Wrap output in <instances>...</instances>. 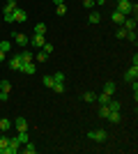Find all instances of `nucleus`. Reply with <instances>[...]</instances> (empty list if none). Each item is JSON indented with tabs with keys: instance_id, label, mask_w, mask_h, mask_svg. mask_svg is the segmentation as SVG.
<instances>
[{
	"instance_id": "nucleus-9",
	"label": "nucleus",
	"mask_w": 138,
	"mask_h": 154,
	"mask_svg": "<svg viewBox=\"0 0 138 154\" xmlns=\"http://www.w3.org/2000/svg\"><path fill=\"white\" fill-rule=\"evenodd\" d=\"M14 127L19 129V131H28V120L23 115H19L16 120H14Z\"/></svg>"
},
{
	"instance_id": "nucleus-20",
	"label": "nucleus",
	"mask_w": 138,
	"mask_h": 154,
	"mask_svg": "<svg viewBox=\"0 0 138 154\" xmlns=\"http://www.w3.org/2000/svg\"><path fill=\"white\" fill-rule=\"evenodd\" d=\"M83 101H87V103H92V101H97V94H94V92H83Z\"/></svg>"
},
{
	"instance_id": "nucleus-26",
	"label": "nucleus",
	"mask_w": 138,
	"mask_h": 154,
	"mask_svg": "<svg viewBox=\"0 0 138 154\" xmlns=\"http://www.w3.org/2000/svg\"><path fill=\"white\" fill-rule=\"evenodd\" d=\"M35 35H46V23H37L35 26Z\"/></svg>"
},
{
	"instance_id": "nucleus-3",
	"label": "nucleus",
	"mask_w": 138,
	"mask_h": 154,
	"mask_svg": "<svg viewBox=\"0 0 138 154\" xmlns=\"http://www.w3.org/2000/svg\"><path fill=\"white\" fill-rule=\"evenodd\" d=\"M12 37H14V44H16V46H23V48H26V46L30 44V37H26L23 32H14Z\"/></svg>"
},
{
	"instance_id": "nucleus-36",
	"label": "nucleus",
	"mask_w": 138,
	"mask_h": 154,
	"mask_svg": "<svg viewBox=\"0 0 138 154\" xmlns=\"http://www.w3.org/2000/svg\"><path fill=\"white\" fill-rule=\"evenodd\" d=\"M5 55H7L5 51H0V62H2V60H5Z\"/></svg>"
},
{
	"instance_id": "nucleus-22",
	"label": "nucleus",
	"mask_w": 138,
	"mask_h": 154,
	"mask_svg": "<svg viewBox=\"0 0 138 154\" xmlns=\"http://www.w3.org/2000/svg\"><path fill=\"white\" fill-rule=\"evenodd\" d=\"M9 48H12V42H9V39H2V42H0V51L9 53Z\"/></svg>"
},
{
	"instance_id": "nucleus-10",
	"label": "nucleus",
	"mask_w": 138,
	"mask_h": 154,
	"mask_svg": "<svg viewBox=\"0 0 138 154\" xmlns=\"http://www.w3.org/2000/svg\"><path fill=\"white\" fill-rule=\"evenodd\" d=\"M111 19H113V23H115V26H122V23H124V14L122 12H118V9H113V14H111Z\"/></svg>"
},
{
	"instance_id": "nucleus-30",
	"label": "nucleus",
	"mask_w": 138,
	"mask_h": 154,
	"mask_svg": "<svg viewBox=\"0 0 138 154\" xmlns=\"http://www.w3.org/2000/svg\"><path fill=\"white\" fill-rule=\"evenodd\" d=\"M97 101H99V103H108V101H111V97L101 92V94H97Z\"/></svg>"
},
{
	"instance_id": "nucleus-12",
	"label": "nucleus",
	"mask_w": 138,
	"mask_h": 154,
	"mask_svg": "<svg viewBox=\"0 0 138 154\" xmlns=\"http://www.w3.org/2000/svg\"><path fill=\"white\" fill-rule=\"evenodd\" d=\"M108 113H111L108 103H99V110H97V115L101 117V120H106V117H108Z\"/></svg>"
},
{
	"instance_id": "nucleus-8",
	"label": "nucleus",
	"mask_w": 138,
	"mask_h": 154,
	"mask_svg": "<svg viewBox=\"0 0 138 154\" xmlns=\"http://www.w3.org/2000/svg\"><path fill=\"white\" fill-rule=\"evenodd\" d=\"M30 44H32L35 48H41V46L46 44V37L44 35H35V37H30Z\"/></svg>"
},
{
	"instance_id": "nucleus-13",
	"label": "nucleus",
	"mask_w": 138,
	"mask_h": 154,
	"mask_svg": "<svg viewBox=\"0 0 138 154\" xmlns=\"http://www.w3.org/2000/svg\"><path fill=\"white\" fill-rule=\"evenodd\" d=\"M21 149H23L26 154H35V152H37V145L28 140V143H23V145H21Z\"/></svg>"
},
{
	"instance_id": "nucleus-2",
	"label": "nucleus",
	"mask_w": 138,
	"mask_h": 154,
	"mask_svg": "<svg viewBox=\"0 0 138 154\" xmlns=\"http://www.w3.org/2000/svg\"><path fill=\"white\" fill-rule=\"evenodd\" d=\"M12 19H14V23H26L28 21V12L21 9V7H16V9L12 12Z\"/></svg>"
},
{
	"instance_id": "nucleus-24",
	"label": "nucleus",
	"mask_w": 138,
	"mask_h": 154,
	"mask_svg": "<svg viewBox=\"0 0 138 154\" xmlns=\"http://www.w3.org/2000/svg\"><path fill=\"white\" fill-rule=\"evenodd\" d=\"M9 127H12V122H9L7 117H0V131H7Z\"/></svg>"
},
{
	"instance_id": "nucleus-15",
	"label": "nucleus",
	"mask_w": 138,
	"mask_h": 154,
	"mask_svg": "<svg viewBox=\"0 0 138 154\" xmlns=\"http://www.w3.org/2000/svg\"><path fill=\"white\" fill-rule=\"evenodd\" d=\"M104 94H108V97L115 94V83H113V81H106V85H104Z\"/></svg>"
},
{
	"instance_id": "nucleus-33",
	"label": "nucleus",
	"mask_w": 138,
	"mask_h": 154,
	"mask_svg": "<svg viewBox=\"0 0 138 154\" xmlns=\"http://www.w3.org/2000/svg\"><path fill=\"white\" fill-rule=\"evenodd\" d=\"M115 37H118V39H127V30H124V28H120V30L115 32Z\"/></svg>"
},
{
	"instance_id": "nucleus-29",
	"label": "nucleus",
	"mask_w": 138,
	"mask_h": 154,
	"mask_svg": "<svg viewBox=\"0 0 138 154\" xmlns=\"http://www.w3.org/2000/svg\"><path fill=\"white\" fill-rule=\"evenodd\" d=\"M108 108H111V110H120V101L111 97V101H108Z\"/></svg>"
},
{
	"instance_id": "nucleus-21",
	"label": "nucleus",
	"mask_w": 138,
	"mask_h": 154,
	"mask_svg": "<svg viewBox=\"0 0 138 154\" xmlns=\"http://www.w3.org/2000/svg\"><path fill=\"white\" fill-rule=\"evenodd\" d=\"M16 140H19L21 145H23V143H28V140H30V136H28V131H19V134H16Z\"/></svg>"
},
{
	"instance_id": "nucleus-7",
	"label": "nucleus",
	"mask_w": 138,
	"mask_h": 154,
	"mask_svg": "<svg viewBox=\"0 0 138 154\" xmlns=\"http://www.w3.org/2000/svg\"><path fill=\"white\" fill-rule=\"evenodd\" d=\"M136 23H138V21H136V16H127V19H124V23H122V28H124L127 32H131V30H136Z\"/></svg>"
},
{
	"instance_id": "nucleus-5",
	"label": "nucleus",
	"mask_w": 138,
	"mask_h": 154,
	"mask_svg": "<svg viewBox=\"0 0 138 154\" xmlns=\"http://www.w3.org/2000/svg\"><path fill=\"white\" fill-rule=\"evenodd\" d=\"M21 74H35L37 71V62H21Z\"/></svg>"
},
{
	"instance_id": "nucleus-11",
	"label": "nucleus",
	"mask_w": 138,
	"mask_h": 154,
	"mask_svg": "<svg viewBox=\"0 0 138 154\" xmlns=\"http://www.w3.org/2000/svg\"><path fill=\"white\" fill-rule=\"evenodd\" d=\"M21 62H23V60H21V55H12V58H9V69L19 71V69H21Z\"/></svg>"
},
{
	"instance_id": "nucleus-23",
	"label": "nucleus",
	"mask_w": 138,
	"mask_h": 154,
	"mask_svg": "<svg viewBox=\"0 0 138 154\" xmlns=\"http://www.w3.org/2000/svg\"><path fill=\"white\" fill-rule=\"evenodd\" d=\"M9 90H12V83H9V81H0V92H7V94H9Z\"/></svg>"
},
{
	"instance_id": "nucleus-17",
	"label": "nucleus",
	"mask_w": 138,
	"mask_h": 154,
	"mask_svg": "<svg viewBox=\"0 0 138 154\" xmlns=\"http://www.w3.org/2000/svg\"><path fill=\"white\" fill-rule=\"evenodd\" d=\"M16 7H19V2H16V0H7V2H5V14H12Z\"/></svg>"
},
{
	"instance_id": "nucleus-4",
	"label": "nucleus",
	"mask_w": 138,
	"mask_h": 154,
	"mask_svg": "<svg viewBox=\"0 0 138 154\" xmlns=\"http://www.w3.org/2000/svg\"><path fill=\"white\" fill-rule=\"evenodd\" d=\"M16 152H21V143L16 140V136H14V138H9V145H7L5 154H16Z\"/></svg>"
},
{
	"instance_id": "nucleus-16",
	"label": "nucleus",
	"mask_w": 138,
	"mask_h": 154,
	"mask_svg": "<svg viewBox=\"0 0 138 154\" xmlns=\"http://www.w3.org/2000/svg\"><path fill=\"white\" fill-rule=\"evenodd\" d=\"M46 60H48V55H46V53L41 51V48H39L37 53H35V62H37V64H44Z\"/></svg>"
},
{
	"instance_id": "nucleus-38",
	"label": "nucleus",
	"mask_w": 138,
	"mask_h": 154,
	"mask_svg": "<svg viewBox=\"0 0 138 154\" xmlns=\"http://www.w3.org/2000/svg\"><path fill=\"white\" fill-rule=\"evenodd\" d=\"M104 2H108V0H97V5H104Z\"/></svg>"
},
{
	"instance_id": "nucleus-25",
	"label": "nucleus",
	"mask_w": 138,
	"mask_h": 154,
	"mask_svg": "<svg viewBox=\"0 0 138 154\" xmlns=\"http://www.w3.org/2000/svg\"><path fill=\"white\" fill-rule=\"evenodd\" d=\"M55 14H58V16H65L67 14V5L65 2H62V5H55Z\"/></svg>"
},
{
	"instance_id": "nucleus-27",
	"label": "nucleus",
	"mask_w": 138,
	"mask_h": 154,
	"mask_svg": "<svg viewBox=\"0 0 138 154\" xmlns=\"http://www.w3.org/2000/svg\"><path fill=\"white\" fill-rule=\"evenodd\" d=\"M51 90H53V92H58V94H62V92H65V83H53Z\"/></svg>"
},
{
	"instance_id": "nucleus-28",
	"label": "nucleus",
	"mask_w": 138,
	"mask_h": 154,
	"mask_svg": "<svg viewBox=\"0 0 138 154\" xmlns=\"http://www.w3.org/2000/svg\"><path fill=\"white\" fill-rule=\"evenodd\" d=\"M41 81H44V85H46V88H48V90H51V88H53V83H55L51 74H48V76H44V78H41Z\"/></svg>"
},
{
	"instance_id": "nucleus-1",
	"label": "nucleus",
	"mask_w": 138,
	"mask_h": 154,
	"mask_svg": "<svg viewBox=\"0 0 138 154\" xmlns=\"http://www.w3.org/2000/svg\"><path fill=\"white\" fill-rule=\"evenodd\" d=\"M87 138H90V140H97V143H104L106 138H108V134H106L104 129H92V131H87Z\"/></svg>"
},
{
	"instance_id": "nucleus-37",
	"label": "nucleus",
	"mask_w": 138,
	"mask_h": 154,
	"mask_svg": "<svg viewBox=\"0 0 138 154\" xmlns=\"http://www.w3.org/2000/svg\"><path fill=\"white\" fill-rule=\"evenodd\" d=\"M62 2H65V0H53V5H62Z\"/></svg>"
},
{
	"instance_id": "nucleus-19",
	"label": "nucleus",
	"mask_w": 138,
	"mask_h": 154,
	"mask_svg": "<svg viewBox=\"0 0 138 154\" xmlns=\"http://www.w3.org/2000/svg\"><path fill=\"white\" fill-rule=\"evenodd\" d=\"M19 55H21L23 62H35V53H30V51H21Z\"/></svg>"
},
{
	"instance_id": "nucleus-35",
	"label": "nucleus",
	"mask_w": 138,
	"mask_h": 154,
	"mask_svg": "<svg viewBox=\"0 0 138 154\" xmlns=\"http://www.w3.org/2000/svg\"><path fill=\"white\" fill-rule=\"evenodd\" d=\"M83 5H85L87 9H92V7H94V0H83Z\"/></svg>"
},
{
	"instance_id": "nucleus-31",
	"label": "nucleus",
	"mask_w": 138,
	"mask_h": 154,
	"mask_svg": "<svg viewBox=\"0 0 138 154\" xmlns=\"http://www.w3.org/2000/svg\"><path fill=\"white\" fill-rule=\"evenodd\" d=\"M41 51H44L46 55H51V53H53V44H48V42H46V44L41 46Z\"/></svg>"
},
{
	"instance_id": "nucleus-39",
	"label": "nucleus",
	"mask_w": 138,
	"mask_h": 154,
	"mask_svg": "<svg viewBox=\"0 0 138 154\" xmlns=\"http://www.w3.org/2000/svg\"><path fill=\"white\" fill-rule=\"evenodd\" d=\"M0 154H5V152H2V147H0Z\"/></svg>"
},
{
	"instance_id": "nucleus-14",
	"label": "nucleus",
	"mask_w": 138,
	"mask_h": 154,
	"mask_svg": "<svg viewBox=\"0 0 138 154\" xmlns=\"http://www.w3.org/2000/svg\"><path fill=\"white\" fill-rule=\"evenodd\" d=\"M106 120H108V122H113V124H118L120 120H122V115H120V110H111V113H108V117H106Z\"/></svg>"
},
{
	"instance_id": "nucleus-18",
	"label": "nucleus",
	"mask_w": 138,
	"mask_h": 154,
	"mask_svg": "<svg viewBox=\"0 0 138 154\" xmlns=\"http://www.w3.org/2000/svg\"><path fill=\"white\" fill-rule=\"evenodd\" d=\"M99 21H101V14H99V12H90V16H87V23H92V26H97Z\"/></svg>"
},
{
	"instance_id": "nucleus-6",
	"label": "nucleus",
	"mask_w": 138,
	"mask_h": 154,
	"mask_svg": "<svg viewBox=\"0 0 138 154\" xmlns=\"http://www.w3.org/2000/svg\"><path fill=\"white\" fill-rule=\"evenodd\" d=\"M136 78H138V67H133V64H131V67L127 69V74H124V81H127V83H133Z\"/></svg>"
},
{
	"instance_id": "nucleus-32",
	"label": "nucleus",
	"mask_w": 138,
	"mask_h": 154,
	"mask_svg": "<svg viewBox=\"0 0 138 154\" xmlns=\"http://www.w3.org/2000/svg\"><path fill=\"white\" fill-rule=\"evenodd\" d=\"M53 81H55V83H65V74H53Z\"/></svg>"
},
{
	"instance_id": "nucleus-34",
	"label": "nucleus",
	"mask_w": 138,
	"mask_h": 154,
	"mask_svg": "<svg viewBox=\"0 0 138 154\" xmlns=\"http://www.w3.org/2000/svg\"><path fill=\"white\" fill-rule=\"evenodd\" d=\"M7 145H9V138H5V136H2V138H0V147H2V152L7 149Z\"/></svg>"
}]
</instances>
